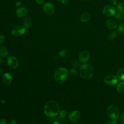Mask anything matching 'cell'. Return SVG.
Wrapping results in <instances>:
<instances>
[{"instance_id": "cell-6", "label": "cell", "mask_w": 124, "mask_h": 124, "mask_svg": "<svg viewBox=\"0 0 124 124\" xmlns=\"http://www.w3.org/2000/svg\"><path fill=\"white\" fill-rule=\"evenodd\" d=\"M26 31V28L24 25H17L11 30L12 34L15 36H20L24 35Z\"/></svg>"}, {"instance_id": "cell-41", "label": "cell", "mask_w": 124, "mask_h": 124, "mask_svg": "<svg viewBox=\"0 0 124 124\" xmlns=\"http://www.w3.org/2000/svg\"><path fill=\"white\" fill-rule=\"evenodd\" d=\"M86 0V1H88V0Z\"/></svg>"}, {"instance_id": "cell-18", "label": "cell", "mask_w": 124, "mask_h": 124, "mask_svg": "<svg viewBox=\"0 0 124 124\" xmlns=\"http://www.w3.org/2000/svg\"><path fill=\"white\" fill-rule=\"evenodd\" d=\"M116 89L117 92L120 93H124V82L123 81H121L118 82L116 86Z\"/></svg>"}, {"instance_id": "cell-33", "label": "cell", "mask_w": 124, "mask_h": 124, "mask_svg": "<svg viewBox=\"0 0 124 124\" xmlns=\"http://www.w3.org/2000/svg\"><path fill=\"white\" fill-rule=\"evenodd\" d=\"M8 124H17V123L15 120H11L9 121Z\"/></svg>"}, {"instance_id": "cell-12", "label": "cell", "mask_w": 124, "mask_h": 124, "mask_svg": "<svg viewBox=\"0 0 124 124\" xmlns=\"http://www.w3.org/2000/svg\"><path fill=\"white\" fill-rule=\"evenodd\" d=\"M90 57V53L87 50H83L81 51L78 56L79 61L83 63L87 62Z\"/></svg>"}, {"instance_id": "cell-38", "label": "cell", "mask_w": 124, "mask_h": 124, "mask_svg": "<svg viewBox=\"0 0 124 124\" xmlns=\"http://www.w3.org/2000/svg\"><path fill=\"white\" fill-rule=\"evenodd\" d=\"M4 62V60L1 58H0V64H2Z\"/></svg>"}, {"instance_id": "cell-26", "label": "cell", "mask_w": 124, "mask_h": 124, "mask_svg": "<svg viewBox=\"0 0 124 124\" xmlns=\"http://www.w3.org/2000/svg\"><path fill=\"white\" fill-rule=\"evenodd\" d=\"M78 73L77 70L75 69H71L68 71V75L71 77H75L78 75Z\"/></svg>"}, {"instance_id": "cell-16", "label": "cell", "mask_w": 124, "mask_h": 124, "mask_svg": "<svg viewBox=\"0 0 124 124\" xmlns=\"http://www.w3.org/2000/svg\"><path fill=\"white\" fill-rule=\"evenodd\" d=\"M91 14L88 12H84L80 15V20L82 22H87L91 19Z\"/></svg>"}, {"instance_id": "cell-27", "label": "cell", "mask_w": 124, "mask_h": 124, "mask_svg": "<svg viewBox=\"0 0 124 124\" xmlns=\"http://www.w3.org/2000/svg\"><path fill=\"white\" fill-rule=\"evenodd\" d=\"M71 64L73 66L76 67H78L80 66V62L77 59H73L71 61Z\"/></svg>"}, {"instance_id": "cell-8", "label": "cell", "mask_w": 124, "mask_h": 124, "mask_svg": "<svg viewBox=\"0 0 124 124\" xmlns=\"http://www.w3.org/2000/svg\"><path fill=\"white\" fill-rule=\"evenodd\" d=\"M44 12L48 16L52 15L55 12L54 5L50 2H47L44 4L43 7Z\"/></svg>"}, {"instance_id": "cell-20", "label": "cell", "mask_w": 124, "mask_h": 124, "mask_svg": "<svg viewBox=\"0 0 124 124\" xmlns=\"http://www.w3.org/2000/svg\"><path fill=\"white\" fill-rule=\"evenodd\" d=\"M117 76L119 79L121 80H124V67L120 68L117 71Z\"/></svg>"}, {"instance_id": "cell-21", "label": "cell", "mask_w": 124, "mask_h": 124, "mask_svg": "<svg viewBox=\"0 0 124 124\" xmlns=\"http://www.w3.org/2000/svg\"><path fill=\"white\" fill-rule=\"evenodd\" d=\"M8 54V51L7 48L3 46H0V56L2 57H6Z\"/></svg>"}, {"instance_id": "cell-31", "label": "cell", "mask_w": 124, "mask_h": 124, "mask_svg": "<svg viewBox=\"0 0 124 124\" xmlns=\"http://www.w3.org/2000/svg\"><path fill=\"white\" fill-rule=\"evenodd\" d=\"M35 1L39 5H42L44 4V0H35Z\"/></svg>"}, {"instance_id": "cell-2", "label": "cell", "mask_w": 124, "mask_h": 124, "mask_svg": "<svg viewBox=\"0 0 124 124\" xmlns=\"http://www.w3.org/2000/svg\"><path fill=\"white\" fill-rule=\"evenodd\" d=\"M94 73L93 67L89 63L83 64L79 68L80 77L85 80L90 79L92 78Z\"/></svg>"}, {"instance_id": "cell-9", "label": "cell", "mask_w": 124, "mask_h": 124, "mask_svg": "<svg viewBox=\"0 0 124 124\" xmlns=\"http://www.w3.org/2000/svg\"><path fill=\"white\" fill-rule=\"evenodd\" d=\"M7 63L11 69H16L18 66V60L15 56H10L7 59Z\"/></svg>"}, {"instance_id": "cell-17", "label": "cell", "mask_w": 124, "mask_h": 124, "mask_svg": "<svg viewBox=\"0 0 124 124\" xmlns=\"http://www.w3.org/2000/svg\"><path fill=\"white\" fill-rule=\"evenodd\" d=\"M32 25V20L31 18L30 17H26L23 21V25L26 28H30L31 27Z\"/></svg>"}, {"instance_id": "cell-15", "label": "cell", "mask_w": 124, "mask_h": 124, "mask_svg": "<svg viewBox=\"0 0 124 124\" xmlns=\"http://www.w3.org/2000/svg\"><path fill=\"white\" fill-rule=\"evenodd\" d=\"M28 12V9L25 6H22L17 9L16 10V15L19 17L24 16Z\"/></svg>"}, {"instance_id": "cell-28", "label": "cell", "mask_w": 124, "mask_h": 124, "mask_svg": "<svg viewBox=\"0 0 124 124\" xmlns=\"http://www.w3.org/2000/svg\"><path fill=\"white\" fill-rule=\"evenodd\" d=\"M118 124V121L116 120H114V119H111V120L108 121L106 122V124Z\"/></svg>"}, {"instance_id": "cell-29", "label": "cell", "mask_w": 124, "mask_h": 124, "mask_svg": "<svg viewBox=\"0 0 124 124\" xmlns=\"http://www.w3.org/2000/svg\"><path fill=\"white\" fill-rule=\"evenodd\" d=\"M109 3L112 6H116L118 4L117 0H108Z\"/></svg>"}, {"instance_id": "cell-39", "label": "cell", "mask_w": 124, "mask_h": 124, "mask_svg": "<svg viewBox=\"0 0 124 124\" xmlns=\"http://www.w3.org/2000/svg\"><path fill=\"white\" fill-rule=\"evenodd\" d=\"M4 73V71L1 68H0V75H2Z\"/></svg>"}, {"instance_id": "cell-22", "label": "cell", "mask_w": 124, "mask_h": 124, "mask_svg": "<svg viewBox=\"0 0 124 124\" xmlns=\"http://www.w3.org/2000/svg\"><path fill=\"white\" fill-rule=\"evenodd\" d=\"M114 16L115 20L117 21H120L122 20L124 17L123 14L120 12H118V11L116 12V14H115V15Z\"/></svg>"}, {"instance_id": "cell-37", "label": "cell", "mask_w": 124, "mask_h": 124, "mask_svg": "<svg viewBox=\"0 0 124 124\" xmlns=\"http://www.w3.org/2000/svg\"><path fill=\"white\" fill-rule=\"evenodd\" d=\"M52 124H61V123L58 121V120H56L55 121H54Z\"/></svg>"}, {"instance_id": "cell-4", "label": "cell", "mask_w": 124, "mask_h": 124, "mask_svg": "<svg viewBox=\"0 0 124 124\" xmlns=\"http://www.w3.org/2000/svg\"><path fill=\"white\" fill-rule=\"evenodd\" d=\"M107 114L110 119L116 120L120 115V111L117 107L110 105L107 108Z\"/></svg>"}, {"instance_id": "cell-5", "label": "cell", "mask_w": 124, "mask_h": 124, "mask_svg": "<svg viewBox=\"0 0 124 124\" xmlns=\"http://www.w3.org/2000/svg\"><path fill=\"white\" fill-rule=\"evenodd\" d=\"M116 13V10L114 6L110 4L105 6L102 9V14L106 17H110L114 16Z\"/></svg>"}, {"instance_id": "cell-7", "label": "cell", "mask_w": 124, "mask_h": 124, "mask_svg": "<svg viewBox=\"0 0 124 124\" xmlns=\"http://www.w3.org/2000/svg\"><path fill=\"white\" fill-rule=\"evenodd\" d=\"M118 80V78L116 76L113 74H109L107 75L104 78V82L105 84L109 86H113L116 85Z\"/></svg>"}, {"instance_id": "cell-23", "label": "cell", "mask_w": 124, "mask_h": 124, "mask_svg": "<svg viewBox=\"0 0 124 124\" xmlns=\"http://www.w3.org/2000/svg\"><path fill=\"white\" fill-rule=\"evenodd\" d=\"M70 50L68 49H64L59 52V55L61 57H67L70 54Z\"/></svg>"}, {"instance_id": "cell-3", "label": "cell", "mask_w": 124, "mask_h": 124, "mask_svg": "<svg viewBox=\"0 0 124 124\" xmlns=\"http://www.w3.org/2000/svg\"><path fill=\"white\" fill-rule=\"evenodd\" d=\"M68 76V71L64 67L57 68L54 73V78L55 81L58 84H62L65 81Z\"/></svg>"}, {"instance_id": "cell-30", "label": "cell", "mask_w": 124, "mask_h": 124, "mask_svg": "<svg viewBox=\"0 0 124 124\" xmlns=\"http://www.w3.org/2000/svg\"><path fill=\"white\" fill-rule=\"evenodd\" d=\"M5 40V37L3 35L0 34V45L3 43V42Z\"/></svg>"}, {"instance_id": "cell-1", "label": "cell", "mask_w": 124, "mask_h": 124, "mask_svg": "<svg viewBox=\"0 0 124 124\" xmlns=\"http://www.w3.org/2000/svg\"><path fill=\"white\" fill-rule=\"evenodd\" d=\"M44 111L45 114L48 117H55L58 115L60 111V108L56 101L50 100L45 104Z\"/></svg>"}, {"instance_id": "cell-32", "label": "cell", "mask_w": 124, "mask_h": 124, "mask_svg": "<svg viewBox=\"0 0 124 124\" xmlns=\"http://www.w3.org/2000/svg\"><path fill=\"white\" fill-rule=\"evenodd\" d=\"M120 120L122 124H124V112H123L120 116Z\"/></svg>"}, {"instance_id": "cell-11", "label": "cell", "mask_w": 124, "mask_h": 124, "mask_svg": "<svg viewBox=\"0 0 124 124\" xmlns=\"http://www.w3.org/2000/svg\"><path fill=\"white\" fill-rule=\"evenodd\" d=\"M57 120L62 124H65L67 121L68 118L67 117V112L64 109H62L60 110L58 114Z\"/></svg>"}, {"instance_id": "cell-19", "label": "cell", "mask_w": 124, "mask_h": 124, "mask_svg": "<svg viewBox=\"0 0 124 124\" xmlns=\"http://www.w3.org/2000/svg\"><path fill=\"white\" fill-rule=\"evenodd\" d=\"M117 36L118 32L116 31H112L108 34L107 36V39L108 41H112L114 40L117 37Z\"/></svg>"}, {"instance_id": "cell-24", "label": "cell", "mask_w": 124, "mask_h": 124, "mask_svg": "<svg viewBox=\"0 0 124 124\" xmlns=\"http://www.w3.org/2000/svg\"><path fill=\"white\" fill-rule=\"evenodd\" d=\"M117 11L124 14V2H121L116 5Z\"/></svg>"}, {"instance_id": "cell-35", "label": "cell", "mask_w": 124, "mask_h": 124, "mask_svg": "<svg viewBox=\"0 0 124 124\" xmlns=\"http://www.w3.org/2000/svg\"><path fill=\"white\" fill-rule=\"evenodd\" d=\"M59 2L62 4H64L65 3H66L68 0H58Z\"/></svg>"}, {"instance_id": "cell-25", "label": "cell", "mask_w": 124, "mask_h": 124, "mask_svg": "<svg viewBox=\"0 0 124 124\" xmlns=\"http://www.w3.org/2000/svg\"><path fill=\"white\" fill-rule=\"evenodd\" d=\"M117 32L121 34H124V22L120 24L117 28Z\"/></svg>"}, {"instance_id": "cell-36", "label": "cell", "mask_w": 124, "mask_h": 124, "mask_svg": "<svg viewBox=\"0 0 124 124\" xmlns=\"http://www.w3.org/2000/svg\"><path fill=\"white\" fill-rule=\"evenodd\" d=\"M21 3V2L20 1L18 0V1H16V6H17V7H18V6H19L20 5Z\"/></svg>"}, {"instance_id": "cell-40", "label": "cell", "mask_w": 124, "mask_h": 124, "mask_svg": "<svg viewBox=\"0 0 124 124\" xmlns=\"http://www.w3.org/2000/svg\"><path fill=\"white\" fill-rule=\"evenodd\" d=\"M1 102L2 104H4V103H5V101H4L3 100H2L1 101Z\"/></svg>"}, {"instance_id": "cell-14", "label": "cell", "mask_w": 124, "mask_h": 124, "mask_svg": "<svg viewBox=\"0 0 124 124\" xmlns=\"http://www.w3.org/2000/svg\"><path fill=\"white\" fill-rule=\"evenodd\" d=\"M3 83L5 85H9L12 81V76L10 73H4L2 78Z\"/></svg>"}, {"instance_id": "cell-13", "label": "cell", "mask_w": 124, "mask_h": 124, "mask_svg": "<svg viewBox=\"0 0 124 124\" xmlns=\"http://www.w3.org/2000/svg\"><path fill=\"white\" fill-rule=\"evenodd\" d=\"M105 24L107 28L109 30H113L117 28L116 21L112 18H108L105 21Z\"/></svg>"}, {"instance_id": "cell-10", "label": "cell", "mask_w": 124, "mask_h": 124, "mask_svg": "<svg viewBox=\"0 0 124 124\" xmlns=\"http://www.w3.org/2000/svg\"><path fill=\"white\" fill-rule=\"evenodd\" d=\"M80 112L78 110H74L72 111L69 113L68 115V118L71 122L73 123H76L80 119Z\"/></svg>"}, {"instance_id": "cell-34", "label": "cell", "mask_w": 124, "mask_h": 124, "mask_svg": "<svg viewBox=\"0 0 124 124\" xmlns=\"http://www.w3.org/2000/svg\"><path fill=\"white\" fill-rule=\"evenodd\" d=\"M6 121L4 119H1L0 120V124H6Z\"/></svg>"}]
</instances>
